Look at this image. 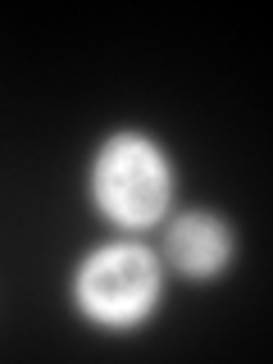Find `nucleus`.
I'll return each instance as SVG.
<instances>
[{
    "label": "nucleus",
    "mask_w": 273,
    "mask_h": 364,
    "mask_svg": "<svg viewBox=\"0 0 273 364\" xmlns=\"http://www.w3.org/2000/svg\"><path fill=\"white\" fill-rule=\"evenodd\" d=\"M96 191H100V205H105L114 219L146 223L164 210V196H168L164 164H159V155L146 141L123 136V141H114L105 151V159H100Z\"/></svg>",
    "instance_id": "nucleus-1"
},
{
    "label": "nucleus",
    "mask_w": 273,
    "mask_h": 364,
    "mask_svg": "<svg viewBox=\"0 0 273 364\" xmlns=\"http://www.w3.org/2000/svg\"><path fill=\"white\" fill-rule=\"evenodd\" d=\"M168 246H173V259L191 273H210L223 264L228 255V232L214 219H182L173 232H168Z\"/></svg>",
    "instance_id": "nucleus-3"
},
{
    "label": "nucleus",
    "mask_w": 273,
    "mask_h": 364,
    "mask_svg": "<svg viewBox=\"0 0 273 364\" xmlns=\"http://www.w3.org/2000/svg\"><path fill=\"white\" fill-rule=\"evenodd\" d=\"M155 296V264L136 246L100 250L82 269V305L100 318H132Z\"/></svg>",
    "instance_id": "nucleus-2"
}]
</instances>
